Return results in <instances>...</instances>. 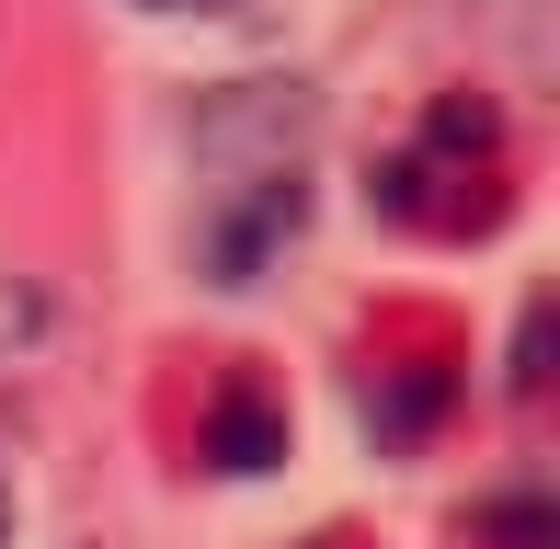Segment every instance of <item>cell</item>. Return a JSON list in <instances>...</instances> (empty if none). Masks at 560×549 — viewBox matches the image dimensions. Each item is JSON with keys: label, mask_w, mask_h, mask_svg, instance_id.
I'll return each mask as SVG.
<instances>
[{"label": "cell", "mask_w": 560, "mask_h": 549, "mask_svg": "<svg viewBox=\"0 0 560 549\" xmlns=\"http://www.w3.org/2000/svg\"><path fill=\"white\" fill-rule=\"evenodd\" d=\"M149 12H195V0H149Z\"/></svg>", "instance_id": "cell-2"}, {"label": "cell", "mask_w": 560, "mask_h": 549, "mask_svg": "<svg viewBox=\"0 0 560 549\" xmlns=\"http://www.w3.org/2000/svg\"><path fill=\"white\" fill-rule=\"evenodd\" d=\"M0 549H12V481H0Z\"/></svg>", "instance_id": "cell-1"}]
</instances>
